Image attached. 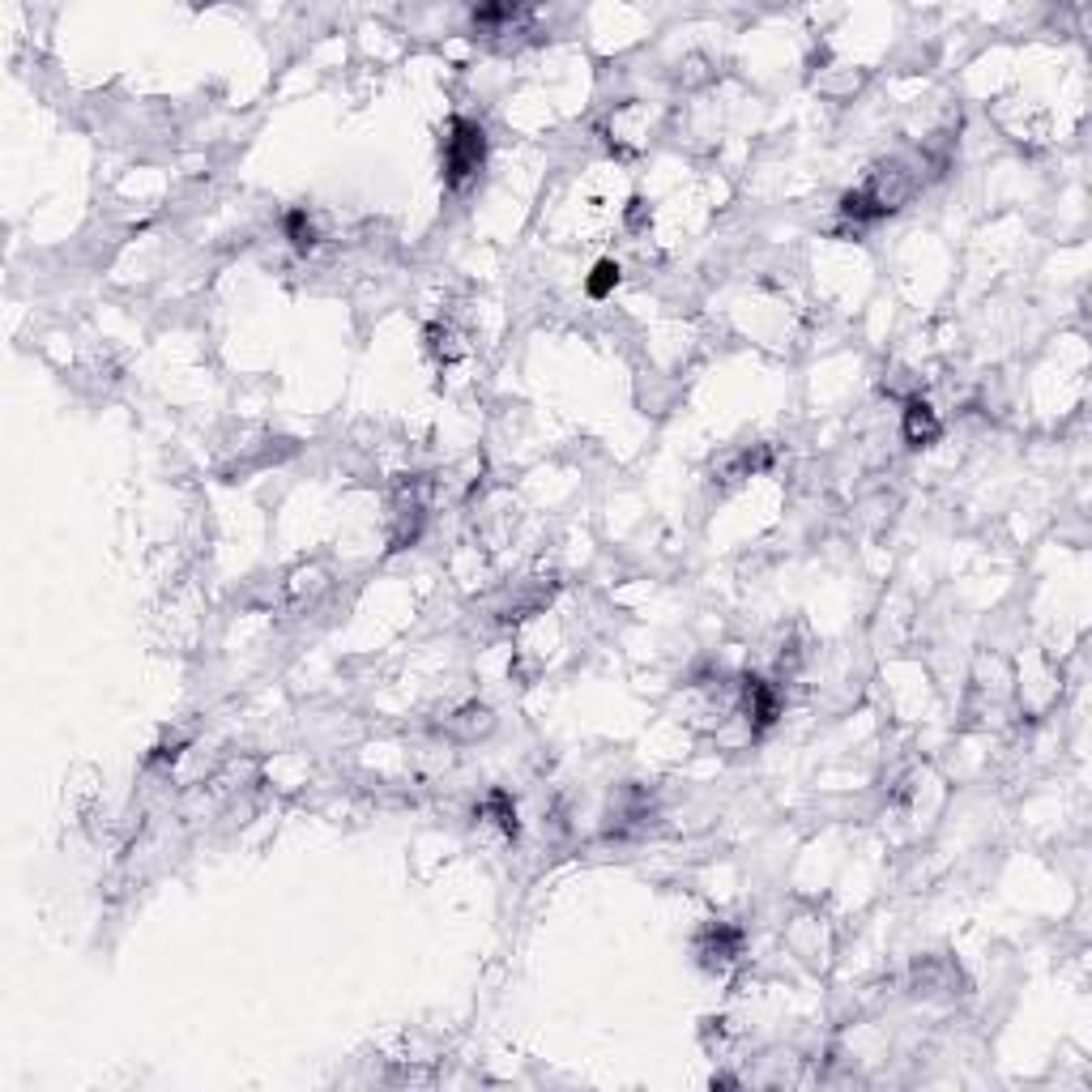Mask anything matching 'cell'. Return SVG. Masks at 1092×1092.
<instances>
[{
    "instance_id": "obj_5",
    "label": "cell",
    "mask_w": 1092,
    "mask_h": 1092,
    "mask_svg": "<svg viewBox=\"0 0 1092 1092\" xmlns=\"http://www.w3.org/2000/svg\"><path fill=\"white\" fill-rule=\"evenodd\" d=\"M615 282H619V265H615V261H602V265L594 269V278H589V295L602 299Z\"/></svg>"
},
{
    "instance_id": "obj_4",
    "label": "cell",
    "mask_w": 1092,
    "mask_h": 1092,
    "mask_svg": "<svg viewBox=\"0 0 1092 1092\" xmlns=\"http://www.w3.org/2000/svg\"><path fill=\"white\" fill-rule=\"evenodd\" d=\"M286 231H290V239H295V248H311V239H316V231H311V223H308V213L303 210L286 213Z\"/></svg>"
},
{
    "instance_id": "obj_1",
    "label": "cell",
    "mask_w": 1092,
    "mask_h": 1092,
    "mask_svg": "<svg viewBox=\"0 0 1092 1092\" xmlns=\"http://www.w3.org/2000/svg\"><path fill=\"white\" fill-rule=\"evenodd\" d=\"M483 154H486V133L474 125V120H457L453 136H448V146H444L448 180H453V184H465V180L483 167Z\"/></svg>"
},
{
    "instance_id": "obj_3",
    "label": "cell",
    "mask_w": 1092,
    "mask_h": 1092,
    "mask_svg": "<svg viewBox=\"0 0 1092 1092\" xmlns=\"http://www.w3.org/2000/svg\"><path fill=\"white\" fill-rule=\"evenodd\" d=\"M747 708H751L756 726H769V721L777 717V695H772L759 679H747Z\"/></svg>"
},
{
    "instance_id": "obj_2",
    "label": "cell",
    "mask_w": 1092,
    "mask_h": 1092,
    "mask_svg": "<svg viewBox=\"0 0 1092 1092\" xmlns=\"http://www.w3.org/2000/svg\"><path fill=\"white\" fill-rule=\"evenodd\" d=\"M905 435H909V444H931L934 435H939V419H934V410L926 406V401H909Z\"/></svg>"
}]
</instances>
